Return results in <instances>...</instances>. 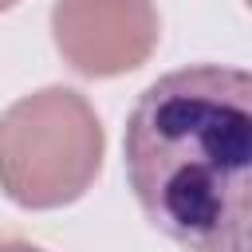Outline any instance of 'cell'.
<instances>
[{
    "label": "cell",
    "instance_id": "obj_1",
    "mask_svg": "<svg viewBox=\"0 0 252 252\" xmlns=\"http://www.w3.org/2000/svg\"><path fill=\"white\" fill-rule=\"evenodd\" d=\"M146 220L197 252H244L252 220V79L197 63L150 83L122 134Z\"/></svg>",
    "mask_w": 252,
    "mask_h": 252
},
{
    "label": "cell",
    "instance_id": "obj_2",
    "mask_svg": "<svg viewBox=\"0 0 252 252\" xmlns=\"http://www.w3.org/2000/svg\"><path fill=\"white\" fill-rule=\"evenodd\" d=\"M102 150V122L79 91H32L0 114V189L32 213L63 209L94 185Z\"/></svg>",
    "mask_w": 252,
    "mask_h": 252
},
{
    "label": "cell",
    "instance_id": "obj_3",
    "mask_svg": "<svg viewBox=\"0 0 252 252\" xmlns=\"http://www.w3.org/2000/svg\"><path fill=\"white\" fill-rule=\"evenodd\" d=\"M51 39L83 79H114L154 55L161 20L154 0H55Z\"/></svg>",
    "mask_w": 252,
    "mask_h": 252
},
{
    "label": "cell",
    "instance_id": "obj_4",
    "mask_svg": "<svg viewBox=\"0 0 252 252\" xmlns=\"http://www.w3.org/2000/svg\"><path fill=\"white\" fill-rule=\"evenodd\" d=\"M12 4H20V0H0V12H8Z\"/></svg>",
    "mask_w": 252,
    "mask_h": 252
}]
</instances>
